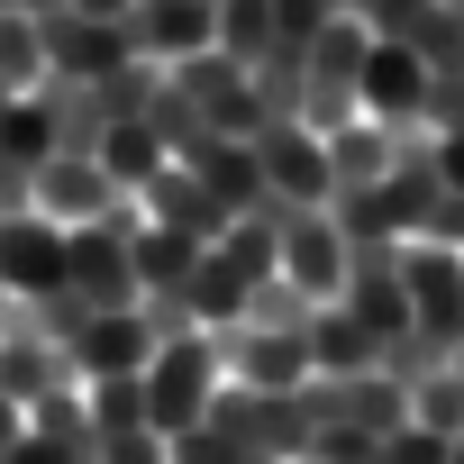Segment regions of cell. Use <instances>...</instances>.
Masks as SVG:
<instances>
[{
  "label": "cell",
  "instance_id": "1",
  "mask_svg": "<svg viewBox=\"0 0 464 464\" xmlns=\"http://www.w3.org/2000/svg\"><path fill=\"white\" fill-rule=\"evenodd\" d=\"M137 392H146V428H155V437H182V428H191V419H209V410H218V392H227L218 337H200V328L155 337V355H146Z\"/></svg>",
  "mask_w": 464,
  "mask_h": 464
},
{
  "label": "cell",
  "instance_id": "2",
  "mask_svg": "<svg viewBox=\"0 0 464 464\" xmlns=\"http://www.w3.org/2000/svg\"><path fill=\"white\" fill-rule=\"evenodd\" d=\"M364 55H373L364 19H346V10H337V19L301 46V110H292V119H301V128H319V137H328V128H346V119H355V82H364Z\"/></svg>",
  "mask_w": 464,
  "mask_h": 464
},
{
  "label": "cell",
  "instance_id": "3",
  "mask_svg": "<svg viewBox=\"0 0 464 464\" xmlns=\"http://www.w3.org/2000/svg\"><path fill=\"white\" fill-rule=\"evenodd\" d=\"M28 209H37L46 227H92V218H119L128 191L110 182L101 146H55V155L28 173Z\"/></svg>",
  "mask_w": 464,
  "mask_h": 464
},
{
  "label": "cell",
  "instance_id": "4",
  "mask_svg": "<svg viewBox=\"0 0 464 464\" xmlns=\"http://www.w3.org/2000/svg\"><path fill=\"white\" fill-rule=\"evenodd\" d=\"M246 146H256V164H265V200H283V209H328V200H337V173H328V137H319V128L265 119Z\"/></svg>",
  "mask_w": 464,
  "mask_h": 464
},
{
  "label": "cell",
  "instance_id": "5",
  "mask_svg": "<svg viewBox=\"0 0 464 464\" xmlns=\"http://www.w3.org/2000/svg\"><path fill=\"white\" fill-rule=\"evenodd\" d=\"M265 218L283 237V274L274 283H292L301 301H337L346 292V265H355V246L337 237V218L328 209H283V200H265Z\"/></svg>",
  "mask_w": 464,
  "mask_h": 464
},
{
  "label": "cell",
  "instance_id": "6",
  "mask_svg": "<svg viewBox=\"0 0 464 464\" xmlns=\"http://www.w3.org/2000/svg\"><path fill=\"white\" fill-rule=\"evenodd\" d=\"M401 292H410V328H428L437 346L464 355V256L410 237V246H401Z\"/></svg>",
  "mask_w": 464,
  "mask_h": 464
},
{
  "label": "cell",
  "instance_id": "7",
  "mask_svg": "<svg viewBox=\"0 0 464 464\" xmlns=\"http://www.w3.org/2000/svg\"><path fill=\"white\" fill-rule=\"evenodd\" d=\"M218 364H227L237 392H301V382H319L310 373V328H256V319H237L218 337Z\"/></svg>",
  "mask_w": 464,
  "mask_h": 464
},
{
  "label": "cell",
  "instance_id": "8",
  "mask_svg": "<svg viewBox=\"0 0 464 464\" xmlns=\"http://www.w3.org/2000/svg\"><path fill=\"white\" fill-rule=\"evenodd\" d=\"M73 373L82 382H137L146 355H155V319L146 310H82V328L64 337Z\"/></svg>",
  "mask_w": 464,
  "mask_h": 464
},
{
  "label": "cell",
  "instance_id": "9",
  "mask_svg": "<svg viewBox=\"0 0 464 464\" xmlns=\"http://www.w3.org/2000/svg\"><path fill=\"white\" fill-rule=\"evenodd\" d=\"M128 46H137V64H155V73L209 55V46H218V0H146V10L128 19Z\"/></svg>",
  "mask_w": 464,
  "mask_h": 464
},
{
  "label": "cell",
  "instance_id": "10",
  "mask_svg": "<svg viewBox=\"0 0 464 464\" xmlns=\"http://www.w3.org/2000/svg\"><path fill=\"white\" fill-rule=\"evenodd\" d=\"M428 64L410 55V46H382L373 37V55H364V82H355V119H373V128H419V110H428Z\"/></svg>",
  "mask_w": 464,
  "mask_h": 464
},
{
  "label": "cell",
  "instance_id": "11",
  "mask_svg": "<svg viewBox=\"0 0 464 464\" xmlns=\"http://www.w3.org/2000/svg\"><path fill=\"white\" fill-rule=\"evenodd\" d=\"M0 292H10V301L64 292V227H46L37 209H10V218H0Z\"/></svg>",
  "mask_w": 464,
  "mask_h": 464
},
{
  "label": "cell",
  "instance_id": "12",
  "mask_svg": "<svg viewBox=\"0 0 464 464\" xmlns=\"http://www.w3.org/2000/svg\"><path fill=\"white\" fill-rule=\"evenodd\" d=\"M128 209H137L146 227H173V237H191V246H218V227H227V209H218V200H209L182 164H164V173H155Z\"/></svg>",
  "mask_w": 464,
  "mask_h": 464
},
{
  "label": "cell",
  "instance_id": "13",
  "mask_svg": "<svg viewBox=\"0 0 464 464\" xmlns=\"http://www.w3.org/2000/svg\"><path fill=\"white\" fill-rule=\"evenodd\" d=\"M310 373H319V382H355V373H382V337H373L355 310L319 301V310H310Z\"/></svg>",
  "mask_w": 464,
  "mask_h": 464
},
{
  "label": "cell",
  "instance_id": "14",
  "mask_svg": "<svg viewBox=\"0 0 464 464\" xmlns=\"http://www.w3.org/2000/svg\"><path fill=\"white\" fill-rule=\"evenodd\" d=\"M164 446H173V464H274V455L256 446V428L237 419V392H218V410L191 419V428L164 437Z\"/></svg>",
  "mask_w": 464,
  "mask_h": 464
},
{
  "label": "cell",
  "instance_id": "15",
  "mask_svg": "<svg viewBox=\"0 0 464 464\" xmlns=\"http://www.w3.org/2000/svg\"><path fill=\"white\" fill-rule=\"evenodd\" d=\"M392 155H401V128H373V119L328 128V173H337V191H373V182L392 173Z\"/></svg>",
  "mask_w": 464,
  "mask_h": 464
},
{
  "label": "cell",
  "instance_id": "16",
  "mask_svg": "<svg viewBox=\"0 0 464 464\" xmlns=\"http://www.w3.org/2000/svg\"><path fill=\"white\" fill-rule=\"evenodd\" d=\"M274 46H283L274 0H218V55H227V64H246V73H256Z\"/></svg>",
  "mask_w": 464,
  "mask_h": 464
},
{
  "label": "cell",
  "instance_id": "17",
  "mask_svg": "<svg viewBox=\"0 0 464 464\" xmlns=\"http://www.w3.org/2000/svg\"><path fill=\"white\" fill-rule=\"evenodd\" d=\"M0 92H46V19H28V10H10L0 19Z\"/></svg>",
  "mask_w": 464,
  "mask_h": 464
},
{
  "label": "cell",
  "instance_id": "18",
  "mask_svg": "<svg viewBox=\"0 0 464 464\" xmlns=\"http://www.w3.org/2000/svg\"><path fill=\"white\" fill-rule=\"evenodd\" d=\"M0 155H10L19 173H37V164L55 155V110H46V92H19L10 110H0Z\"/></svg>",
  "mask_w": 464,
  "mask_h": 464
},
{
  "label": "cell",
  "instance_id": "19",
  "mask_svg": "<svg viewBox=\"0 0 464 464\" xmlns=\"http://www.w3.org/2000/svg\"><path fill=\"white\" fill-rule=\"evenodd\" d=\"M410 419H419V428H437V437H464V355H455L446 373L410 382Z\"/></svg>",
  "mask_w": 464,
  "mask_h": 464
},
{
  "label": "cell",
  "instance_id": "20",
  "mask_svg": "<svg viewBox=\"0 0 464 464\" xmlns=\"http://www.w3.org/2000/svg\"><path fill=\"white\" fill-rule=\"evenodd\" d=\"M446 446H455V437H437V428H419V419H401V428L382 437V464H446Z\"/></svg>",
  "mask_w": 464,
  "mask_h": 464
},
{
  "label": "cell",
  "instance_id": "21",
  "mask_svg": "<svg viewBox=\"0 0 464 464\" xmlns=\"http://www.w3.org/2000/svg\"><path fill=\"white\" fill-rule=\"evenodd\" d=\"M0 464H92V437H37V428H28Z\"/></svg>",
  "mask_w": 464,
  "mask_h": 464
},
{
  "label": "cell",
  "instance_id": "22",
  "mask_svg": "<svg viewBox=\"0 0 464 464\" xmlns=\"http://www.w3.org/2000/svg\"><path fill=\"white\" fill-rule=\"evenodd\" d=\"M428 164H437V191H455V200H464V137H437V146H428Z\"/></svg>",
  "mask_w": 464,
  "mask_h": 464
},
{
  "label": "cell",
  "instance_id": "23",
  "mask_svg": "<svg viewBox=\"0 0 464 464\" xmlns=\"http://www.w3.org/2000/svg\"><path fill=\"white\" fill-rule=\"evenodd\" d=\"M64 19H92V28H128L137 0H64Z\"/></svg>",
  "mask_w": 464,
  "mask_h": 464
},
{
  "label": "cell",
  "instance_id": "24",
  "mask_svg": "<svg viewBox=\"0 0 464 464\" xmlns=\"http://www.w3.org/2000/svg\"><path fill=\"white\" fill-rule=\"evenodd\" d=\"M10 310H19V301H10V292H0V328H10Z\"/></svg>",
  "mask_w": 464,
  "mask_h": 464
},
{
  "label": "cell",
  "instance_id": "25",
  "mask_svg": "<svg viewBox=\"0 0 464 464\" xmlns=\"http://www.w3.org/2000/svg\"><path fill=\"white\" fill-rule=\"evenodd\" d=\"M328 10H355V0H328Z\"/></svg>",
  "mask_w": 464,
  "mask_h": 464
},
{
  "label": "cell",
  "instance_id": "26",
  "mask_svg": "<svg viewBox=\"0 0 464 464\" xmlns=\"http://www.w3.org/2000/svg\"><path fill=\"white\" fill-rule=\"evenodd\" d=\"M0 110H10V92H0Z\"/></svg>",
  "mask_w": 464,
  "mask_h": 464
},
{
  "label": "cell",
  "instance_id": "27",
  "mask_svg": "<svg viewBox=\"0 0 464 464\" xmlns=\"http://www.w3.org/2000/svg\"><path fill=\"white\" fill-rule=\"evenodd\" d=\"M137 10H146V0H137Z\"/></svg>",
  "mask_w": 464,
  "mask_h": 464
}]
</instances>
